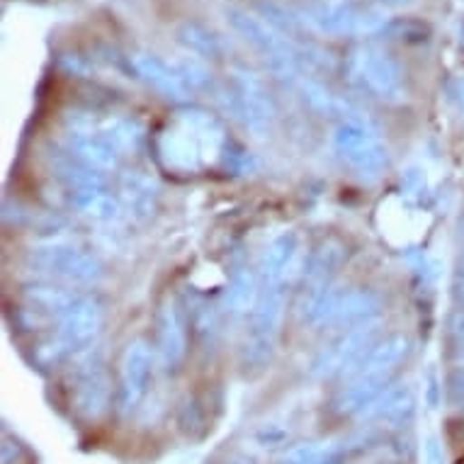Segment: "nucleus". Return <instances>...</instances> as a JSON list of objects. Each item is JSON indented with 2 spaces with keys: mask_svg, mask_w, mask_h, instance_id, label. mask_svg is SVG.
I'll return each mask as SVG.
<instances>
[{
  "mask_svg": "<svg viewBox=\"0 0 464 464\" xmlns=\"http://www.w3.org/2000/svg\"><path fill=\"white\" fill-rule=\"evenodd\" d=\"M63 141H66V153L69 156H73L78 163H83L100 176L117 166L120 153L107 144V139L102 134H95L88 127H71L63 134Z\"/></svg>",
  "mask_w": 464,
  "mask_h": 464,
  "instance_id": "9b49d317",
  "label": "nucleus"
},
{
  "mask_svg": "<svg viewBox=\"0 0 464 464\" xmlns=\"http://www.w3.org/2000/svg\"><path fill=\"white\" fill-rule=\"evenodd\" d=\"M102 326V309L92 297H78L59 319V331L52 343V358H63L88 348Z\"/></svg>",
  "mask_w": 464,
  "mask_h": 464,
  "instance_id": "39448f33",
  "label": "nucleus"
},
{
  "mask_svg": "<svg viewBox=\"0 0 464 464\" xmlns=\"http://www.w3.org/2000/svg\"><path fill=\"white\" fill-rule=\"evenodd\" d=\"M221 144L219 130H214L209 120L195 122L190 130L180 134H166L163 137V156L170 166L176 168H198L205 163L207 151L214 153Z\"/></svg>",
  "mask_w": 464,
  "mask_h": 464,
  "instance_id": "0eeeda50",
  "label": "nucleus"
},
{
  "mask_svg": "<svg viewBox=\"0 0 464 464\" xmlns=\"http://www.w3.org/2000/svg\"><path fill=\"white\" fill-rule=\"evenodd\" d=\"M256 295H258V280H256L246 267L234 270L231 282H228V292H227V302L228 306H231V312H246V309H253Z\"/></svg>",
  "mask_w": 464,
  "mask_h": 464,
  "instance_id": "a211bd4d",
  "label": "nucleus"
},
{
  "mask_svg": "<svg viewBox=\"0 0 464 464\" xmlns=\"http://www.w3.org/2000/svg\"><path fill=\"white\" fill-rule=\"evenodd\" d=\"M452 334H455L457 343H459V345H464V312L457 314V316H455V324H452Z\"/></svg>",
  "mask_w": 464,
  "mask_h": 464,
  "instance_id": "4be33fe9",
  "label": "nucleus"
},
{
  "mask_svg": "<svg viewBox=\"0 0 464 464\" xmlns=\"http://www.w3.org/2000/svg\"><path fill=\"white\" fill-rule=\"evenodd\" d=\"M426 464H445V450H442L440 440L438 438H428L426 442V457H423Z\"/></svg>",
  "mask_w": 464,
  "mask_h": 464,
  "instance_id": "412c9836",
  "label": "nucleus"
},
{
  "mask_svg": "<svg viewBox=\"0 0 464 464\" xmlns=\"http://www.w3.org/2000/svg\"><path fill=\"white\" fill-rule=\"evenodd\" d=\"M406 353H409V341L403 335H392L377 348H372L370 355L345 377L351 382L335 399V411L348 413V416L365 411L382 392H387L389 380L399 362L406 358Z\"/></svg>",
  "mask_w": 464,
  "mask_h": 464,
  "instance_id": "f257e3e1",
  "label": "nucleus"
},
{
  "mask_svg": "<svg viewBox=\"0 0 464 464\" xmlns=\"http://www.w3.org/2000/svg\"><path fill=\"white\" fill-rule=\"evenodd\" d=\"M448 401L452 409H464V367L448 377Z\"/></svg>",
  "mask_w": 464,
  "mask_h": 464,
  "instance_id": "aec40b11",
  "label": "nucleus"
},
{
  "mask_svg": "<svg viewBox=\"0 0 464 464\" xmlns=\"http://www.w3.org/2000/svg\"><path fill=\"white\" fill-rule=\"evenodd\" d=\"M107 401H110V382H107L105 367L98 358L88 355L78 362L76 372H73L71 403L83 419L95 420L105 413Z\"/></svg>",
  "mask_w": 464,
  "mask_h": 464,
  "instance_id": "6e6552de",
  "label": "nucleus"
},
{
  "mask_svg": "<svg viewBox=\"0 0 464 464\" xmlns=\"http://www.w3.org/2000/svg\"><path fill=\"white\" fill-rule=\"evenodd\" d=\"M188 351V328L180 306L168 302L159 316V355L166 367H176Z\"/></svg>",
  "mask_w": 464,
  "mask_h": 464,
  "instance_id": "f8f14e48",
  "label": "nucleus"
},
{
  "mask_svg": "<svg viewBox=\"0 0 464 464\" xmlns=\"http://www.w3.org/2000/svg\"><path fill=\"white\" fill-rule=\"evenodd\" d=\"M411 413V387H409V384H396V387H389L387 392H382V394L367 406L365 411H362V419L382 423V426H399L403 420H409Z\"/></svg>",
  "mask_w": 464,
  "mask_h": 464,
  "instance_id": "4468645a",
  "label": "nucleus"
},
{
  "mask_svg": "<svg viewBox=\"0 0 464 464\" xmlns=\"http://www.w3.org/2000/svg\"><path fill=\"white\" fill-rule=\"evenodd\" d=\"M71 207L78 212L95 221H112L120 217V205L117 199L105 190V183L83 185V188H73L66 190Z\"/></svg>",
  "mask_w": 464,
  "mask_h": 464,
  "instance_id": "2eb2a0df",
  "label": "nucleus"
},
{
  "mask_svg": "<svg viewBox=\"0 0 464 464\" xmlns=\"http://www.w3.org/2000/svg\"><path fill=\"white\" fill-rule=\"evenodd\" d=\"M120 370V409L130 413L146 396L151 377V351L144 341H134L124 351Z\"/></svg>",
  "mask_w": 464,
  "mask_h": 464,
  "instance_id": "1a4fd4ad",
  "label": "nucleus"
},
{
  "mask_svg": "<svg viewBox=\"0 0 464 464\" xmlns=\"http://www.w3.org/2000/svg\"><path fill=\"white\" fill-rule=\"evenodd\" d=\"M27 263L39 273L71 282V285H92L102 275L98 258H92L91 253H85L78 246L59 244V241L34 246L27 253Z\"/></svg>",
  "mask_w": 464,
  "mask_h": 464,
  "instance_id": "7ed1b4c3",
  "label": "nucleus"
},
{
  "mask_svg": "<svg viewBox=\"0 0 464 464\" xmlns=\"http://www.w3.org/2000/svg\"><path fill=\"white\" fill-rule=\"evenodd\" d=\"M299 256V237L292 231H285L277 238H273V244L267 246L260 260V277L266 282H282L287 285L289 273L297 263Z\"/></svg>",
  "mask_w": 464,
  "mask_h": 464,
  "instance_id": "ddd939ff",
  "label": "nucleus"
},
{
  "mask_svg": "<svg viewBox=\"0 0 464 464\" xmlns=\"http://www.w3.org/2000/svg\"><path fill=\"white\" fill-rule=\"evenodd\" d=\"M122 195L127 199L130 209H134L137 214H151L153 199H156V190L153 185L141 176H127L122 183Z\"/></svg>",
  "mask_w": 464,
  "mask_h": 464,
  "instance_id": "6ab92c4d",
  "label": "nucleus"
},
{
  "mask_svg": "<svg viewBox=\"0 0 464 464\" xmlns=\"http://www.w3.org/2000/svg\"><path fill=\"white\" fill-rule=\"evenodd\" d=\"M334 149L353 173L367 180L380 178L382 170L387 168V146L382 144L380 134H374L362 122L341 124L334 134Z\"/></svg>",
  "mask_w": 464,
  "mask_h": 464,
  "instance_id": "20e7f679",
  "label": "nucleus"
},
{
  "mask_svg": "<svg viewBox=\"0 0 464 464\" xmlns=\"http://www.w3.org/2000/svg\"><path fill=\"white\" fill-rule=\"evenodd\" d=\"M343 263V246L335 241H328L314 253L306 267V285H304V299H302V312H309L314 304H319L321 299L326 297L334 282L335 273Z\"/></svg>",
  "mask_w": 464,
  "mask_h": 464,
  "instance_id": "9d476101",
  "label": "nucleus"
},
{
  "mask_svg": "<svg viewBox=\"0 0 464 464\" xmlns=\"http://www.w3.org/2000/svg\"><path fill=\"white\" fill-rule=\"evenodd\" d=\"M285 314V285L258 280V295L251 309V331L244 343L246 372H260L270 362Z\"/></svg>",
  "mask_w": 464,
  "mask_h": 464,
  "instance_id": "f03ea898",
  "label": "nucleus"
},
{
  "mask_svg": "<svg viewBox=\"0 0 464 464\" xmlns=\"http://www.w3.org/2000/svg\"><path fill=\"white\" fill-rule=\"evenodd\" d=\"M343 457V445L338 442H302L289 448L280 457V464H338Z\"/></svg>",
  "mask_w": 464,
  "mask_h": 464,
  "instance_id": "f3484780",
  "label": "nucleus"
},
{
  "mask_svg": "<svg viewBox=\"0 0 464 464\" xmlns=\"http://www.w3.org/2000/svg\"><path fill=\"white\" fill-rule=\"evenodd\" d=\"M374 335H377V324L367 321L360 326H353L345 335H341L334 345H328L326 351L321 353L316 362H314V372L316 374H334L341 372L345 380L362 360L370 355Z\"/></svg>",
  "mask_w": 464,
  "mask_h": 464,
  "instance_id": "423d86ee",
  "label": "nucleus"
},
{
  "mask_svg": "<svg viewBox=\"0 0 464 464\" xmlns=\"http://www.w3.org/2000/svg\"><path fill=\"white\" fill-rule=\"evenodd\" d=\"M23 299H24V309H27V312L39 314V316H49V319H62L63 314L69 312L71 306H73L78 295H73V292H69V289L42 285V287L24 289Z\"/></svg>",
  "mask_w": 464,
  "mask_h": 464,
  "instance_id": "dca6fc26",
  "label": "nucleus"
}]
</instances>
